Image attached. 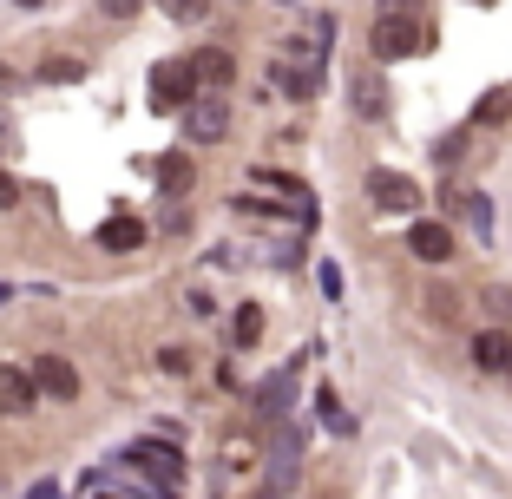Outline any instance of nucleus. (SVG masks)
Listing matches in <instances>:
<instances>
[{
	"label": "nucleus",
	"mask_w": 512,
	"mask_h": 499,
	"mask_svg": "<svg viewBox=\"0 0 512 499\" xmlns=\"http://www.w3.org/2000/svg\"><path fill=\"white\" fill-rule=\"evenodd\" d=\"M427 46L421 14H381L375 20V60H414Z\"/></svg>",
	"instance_id": "obj_1"
},
{
	"label": "nucleus",
	"mask_w": 512,
	"mask_h": 499,
	"mask_svg": "<svg viewBox=\"0 0 512 499\" xmlns=\"http://www.w3.org/2000/svg\"><path fill=\"white\" fill-rule=\"evenodd\" d=\"M230 132V99L224 92H197L191 106H184V138L191 145H217Z\"/></svg>",
	"instance_id": "obj_2"
},
{
	"label": "nucleus",
	"mask_w": 512,
	"mask_h": 499,
	"mask_svg": "<svg viewBox=\"0 0 512 499\" xmlns=\"http://www.w3.org/2000/svg\"><path fill=\"white\" fill-rule=\"evenodd\" d=\"M125 467L145 473V480H158V486H178L184 480V454H178V447H165V440H138L132 454H125Z\"/></svg>",
	"instance_id": "obj_3"
},
{
	"label": "nucleus",
	"mask_w": 512,
	"mask_h": 499,
	"mask_svg": "<svg viewBox=\"0 0 512 499\" xmlns=\"http://www.w3.org/2000/svg\"><path fill=\"white\" fill-rule=\"evenodd\" d=\"M191 92H197V79H191V66H184V60H165L158 73H151V106H158V112L184 106Z\"/></svg>",
	"instance_id": "obj_4"
},
{
	"label": "nucleus",
	"mask_w": 512,
	"mask_h": 499,
	"mask_svg": "<svg viewBox=\"0 0 512 499\" xmlns=\"http://www.w3.org/2000/svg\"><path fill=\"white\" fill-rule=\"evenodd\" d=\"M191 79L197 86H211V92H224V86H237V60H230L224 46H204V53H191Z\"/></svg>",
	"instance_id": "obj_5"
},
{
	"label": "nucleus",
	"mask_w": 512,
	"mask_h": 499,
	"mask_svg": "<svg viewBox=\"0 0 512 499\" xmlns=\"http://www.w3.org/2000/svg\"><path fill=\"white\" fill-rule=\"evenodd\" d=\"M33 388L53 394V401H73V394H79V375H73V362H66V355H40V362H33Z\"/></svg>",
	"instance_id": "obj_6"
},
{
	"label": "nucleus",
	"mask_w": 512,
	"mask_h": 499,
	"mask_svg": "<svg viewBox=\"0 0 512 499\" xmlns=\"http://www.w3.org/2000/svg\"><path fill=\"white\" fill-rule=\"evenodd\" d=\"M368 191H375L381 211H414V204H421L414 178H401V171H368Z\"/></svg>",
	"instance_id": "obj_7"
},
{
	"label": "nucleus",
	"mask_w": 512,
	"mask_h": 499,
	"mask_svg": "<svg viewBox=\"0 0 512 499\" xmlns=\"http://www.w3.org/2000/svg\"><path fill=\"white\" fill-rule=\"evenodd\" d=\"M40 408V388H33L27 368H0V414H33Z\"/></svg>",
	"instance_id": "obj_8"
},
{
	"label": "nucleus",
	"mask_w": 512,
	"mask_h": 499,
	"mask_svg": "<svg viewBox=\"0 0 512 499\" xmlns=\"http://www.w3.org/2000/svg\"><path fill=\"white\" fill-rule=\"evenodd\" d=\"M407 250H414L421 263H447L453 257V230L447 224H414L407 230Z\"/></svg>",
	"instance_id": "obj_9"
},
{
	"label": "nucleus",
	"mask_w": 512,
	"mask_h": 499,
	"mask_svg": "<svg viewBox=\"0 0 512 499\" xmlns=\"http://www.w3.org/2000/svg\"><path fill=\"white\" fill-rule=\"evenodd\" d=\"M447 211H453V217H467L473 237H493V204H486V191H453V197H447Z\"/></svg>",
	"instance_id": "obj_10"
},
{
	"label": "nucleus",
	"mask_w": 512,
	"mask_h": 499,
	"mask_svg": "<svg viewBox=\"0 0 512 499\" xmlns=\"http://www.w3.org/2000/svg\"><path fill=\"white\" fill-rule=\"evenodd\" d=\"M270 86L276 92H289V99H316V92H322V66H276V73H270Z\"/></svg>",
	"instance_id": "obj_11"
},
{
	"label": "nucleus",
	"mask_w": 512,
	"mask_h": 499,
	"mask_svg": "<svg viewBox=\"0 0 512 499\" xmlns=\"http://www.w3.org/2000/svg\"><path fill=\"white\" fill-rule=\"evenodd\" d=\"M145 243V224L138 217H112V224H99V250H138Z\"/></svg>",
	"instance_id": "obj_12"
},
{
	"label": "nucleus",
	"mask_w": 512,
	"mask_h": 499,
	"mask_svg": "<svg viewBox=\"0 0 512 499\" xmlns=\"http://www.w3.org/2000/svg\"><path fill=\"white\" fill-rule=\"evenodd\" d=\"M191 178H197V171H191V158H184V152L158 158V191H165V197H184V191H191Z\"/></svg>",
	"instance_id": "obj_13"
},
{
	"label": "nucleus",
	"mask_w": 512,
	"mask_h": 499,
	"mask_svg": "<svg viewBox=\"0 0 512 499\" xmlns=\"http://www.w3.org/2000/svg\"><path fill=\"white\" fill-rule=\"evenodd\" d=\"M473 362H480V368H512V342H506V335H493V329H486L480 342H473Z\"/></svg>",
	"instance_id": "obj_14"
},
{
	"label": "nucleus",
	"mask_w": 512,
	"mask_h": 499,
	"mask_svg": "<svg viewBox=\"0 0 512 499\" xmlns=\"http://www.w3.org/2000/svg\"><path fill=\"white\" fill-rule=\"evenodd\" d=\"M230 335H237V348H250L256 335H263V309L243 303V309H237V322H230Z\"/></svg>",
	"instance_id": "obj_15"
},
{
	"label": "nucleus",
	"mask_w": 512,
	"mask_h": 499,
	"mask_svg": "<svg viewBox=\"0 0 512 499\" xmlns=\"http://www.w3.org/2000/svg\"><path fill=\"white\" fill-rule=\"evenodd\" d=\"M355 112H362V119H375V112H381V79L375 73L355 79Z\"/></svg>",
	"instance_id": "obj_16"
},
{
	"label": "nucleus",
	"mask_w": 512,
	"mask_h": 499,
	"mask_svg": "<svg viewBox=\"0 0 512 499\" xmlns=\"http://www.w3.org/2000/svg\"><path fill=\"white\" fill-rule=\"evenodd\" d=\"M79 73H86V60H66V53L40 66V79H46V86H66V79H79Z\"/></svg>",
	"instance_id": "obj_17"
},
{
	"label": "nucleus",
	"mask_w": 512,
	"mask_h": 499,
	"mask_svg": "<svg viewBox=\"0 0 512 499\" xmlns=\"http://www.w3.org/2000/svg\"><path fill=\"white\" fill-rule=\"evenodd\" d=\"M316 408H322V427H335V434H348V427H355V421L342 414V401H335L329 388H322V401H316Z\"/></svg>",
	"instance_id": "obj_18"
},
{
	"label": "nucleus",
	"mask_w": 512,
	"mask_h": 499,
	"mask_svg": "<svg viewBox=\"0 0 512 499\" xmlns=\"http://www.w3.org/2000/svg\"><path fill=\"white\" fill-rule=\"evenodd\" d=\"M460 152H467V132H453V138H440V145H434L440 165H460Z\"/></svg>",
	"instance_id": "obj_19"
},
{
	"label": "nucleus",
	"mask_w": 512,
	"mask_h": 499,
	"mask_svg": "<svg viewBox=\"0 0 512 499\" xmlns=\"http://www.w3.org/2000/svg\"><path fill=\"white\" fill-rule=\"evenodd\" d=\"M204 7H211V0H165L171 20H204Z\"/></svg>",
	"instance_id": "obj_20"
},
{
	"label": "nucleus",
	"mask_w": 512,
	"mask_h": 499,
	"mask_svg": "<svg viewBox=\"0 0 512 499\" xmlns=\"http://www.w3.org/2000/svg\"><path fill=\"white\" fill-rule=\"evenodd\" d=\"M138 7H145V0H99V14H106V20H132Z\"/></svg>",
	"instance_id": "obj_21"
},
{
	"label": "nucleus",
	"mask_w": 512,
	"mask_h": 499,
	"mask_svg": "<svg viewBox=\"0 0 512 499\" xmlns=\"http://www.w3.org/2000/svg\"><path fill=\"white\" fill-rule=\"evenodd\" d=\"M158 368H165V375H191V355H184V348H165V355H158Z\"/></svg>",
	"instance_id": "obj_22"
},
{
	"label": "nucleus",
	"mask_w": 512,
	"mask_h": 499,
	"mask_svg": "<svg viewBox=\"0 0 512 499\" xmlns=\"http://www.w3.org/2000/svg\"><path fill=\"white\" fill-rule=\"evenodd\" d=\"M473 119H480V125H493V119H506V99H499V92H493V99H480V112H473Z\"/></svg>",
	"instance_id": "obj_23"
},
{
	"label": "nucleus",
	"mask_w": 512,
	"mask_h": 499,
	"mask_svg": "<svg viewBox=\"0 0 512 499\" xmlns=\"http://www.w3.org/2000/svg\"><path fill=\"white\" fill-rule=\"evenodd\" d=\"M14 204H20V184L7 178V171H0V211H14Z\"/></svg>",
	"instance_id": "obj_24"
},
{
	"label": "nucleus",
	"mask_w": 512,
	"mask_h": 499,
	"mask_svg": "<svg viewBox=\"0 0 512 499\" xmlns=\"http://www.w3.org/2000/svg\"><path fill=\"white\" fill-rule=\"evenodd\" d=\"M14 145H20V138H14V119H7V112H0V158L14 152Z\"/></svg>",
	"instance_id": "obj_25"
},
{
	"label": "nucleus",
	"mask_w": 512,
	"mask_h": 499,
	"mask_svg": "<svg viewBox=\"0 0 512 499\" xmlns=\"http://www.w3.org/2000/svg\"><path fill=\"white\" fill-rule=\"evenodd\" d=\"M381 14H421V0H381Z\"/></svg>",
	"instance_id": "obj_26"
},
{
	"label": "nucleus",
	"mask_w": 512,
	"mask_h": 499,
	"mask_svg": "<svg viewBox=\"0 0 512 499\" xmlns=\"http://www.w3.org/2000/svg\"><path fill=\"white\" fill-rule=\"evenodd\" d=\"M27 499H60V486H53V480H40V486H33Z\"/></svg>",
	"instance_id": "obj_27"
},
{
	"label": "nucleus",
	"mask_w": 512,
	"mask_h": 499,
	"mask_svg": "<svg viewBox=\"0 0 512 499\" xmlns=\"http://www.w3.org/2000/svg\"><path fill=\"white\" fill-rule=\"evenodd\" d=\"M14 7H46V0H14Z\"/></svg>",
	"instance_id": "obj_28"
},
{
	"label": "nucleus",
	"mask_w": 512,
	"mask_h": 499,
	"mask_svg": "<svg viewBox=\"0 0 512 499\" xmlns=\"http://www.w3.org/2000/svg\"><path fill=\"white\" fill-rule=\"evenodd\" d=\"M256 499H276V493H256Z\"/></svg>",
	"instance_id": "obj_29"
}]
</instances>
